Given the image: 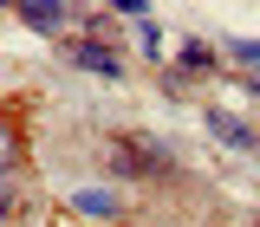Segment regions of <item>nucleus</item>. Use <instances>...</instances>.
Wrapping results in <instances>:
<instances>
[{"mask_svg":"<svg viewBox=\"0 0 260 227\" xmlns=\"http://www.w3.org/2000/svg\"><path fill=\"white\" fill-rule=\"evenodd\" d=\"M117 169H124V175H169L176 156H169L162 143H150V136H124V143H117Z\"/></svg>","mask_w":260,"mask_h":227,"instance_id":"f257e3e1","label":"nucleus"},{"mask_svg":"<svg viewBox=\"0 0 260 227\" xmlns=\"http://www.w3.org/2000/svg\"><path fill=\"white\" fill-rule=\"evenodd\" d=\"M13 13H20L32 32H59V20H65V7H59V0H20Z\"/></svg>","mask_w":260,"mask_h":227,"instance_id":"f03ea898","label":"nucleus"},{"mask_svg":"<svg viewBox=\"0 0 260 227\" xmlns=\"http://www.w3.org/2000/svg\"><path fill=\"white\" fill-rule=\"evenodd\" d=\"M208 130H215V136H221V143H234V149H254L260 136L247 124H234V117H228V110H208Z\"/></svg>","mask_w":260,"mask_h":227,"instance_id":"7ed1b4c3","label":"nucleus"},{"mask_svg":"<svg viewBox=\"0 0 260 227\" xmlns=\"http://www.w3.org/2000/svg\"><path fill=\"white\" fill-rule=\"evenodd\" d=\"M72 65H85V71H98V78H117V71H124L104 46H72Z\"/></svg>","mask_w":260,"mask_h":227,"instance_id":"20e7f679","label":"nucleus"},{"mask_svg":"<svg viewBox=\"0 0 260 227\" xmlns=\"http://www.w3.org/2000/svg\"><path fill=\"white\" fill-rule=\"evenodd\" d=\"M72 208H85V214H117V195H104V188H78V195H72Z\"/></svg>","mask_w":260,"mask_h":227,"instance_id":"39448f33","label":"nucleus"},{"mask_svg":"<svg viewBox=\"0 0 260 227\" xmlns=\"http://www.w3.org/2000/svg\"><path fill=\"white\" fill-rule=\"evenodd\" d=\"M176 65H182V78H208V71H215V65H208V46H182Z\"/></svg>","mask_w":260,"mask_h":227,"instance_id":"423d86ee","label":"nucleus"},{"mask_svg":"<svg viewBox=\"0 0 260 227\" xmlns=\"http://www.w3.org/2000/svg\"><path fill=\"white\" fill-rule=\"evenodd\" d=\"M234 59H247V65L260 71V39H234Z\"/></svg>","mask_w":260,"mask_h":227,"instance_id":"0eeeda50","label":"nucleus"}]
</instances>
